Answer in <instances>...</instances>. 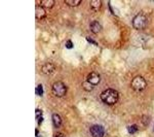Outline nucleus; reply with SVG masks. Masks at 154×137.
Segmentation results:
<instances>
[{
	"label": "nucleus",
	"instance_id": "nucleus-14",
	"mask_svg": "<svg viewBox=\"0 0 154 137\" xmlns=\"http://www.w3.org/2000/svg\"><path fill=\"white\" fill-rule=\"evenodd\" d=\"M82 87H83V89L85 90V91H88V92H91V90H93L94 88V86L91 84H89L88 81H84V83L82 84Z\"/></svg>",
	"mask_w": 154,
	"mask_h": 137
},
{
	"label": "nucleus",
	"instance_id": "nucleus-17",
	"mask_svg": "<svg viewBox=\"0 0 154 137\" xmlns=\"http://www.w3.org/2000/svg\"><path fill=\"white\" fill-rule=\"evenodd\" d=\"M142 122H143V125L148 126L149 122H150V118H149L148 116H143V118H142Z\"/></svg>",
	"mask_w": 154,
	"mask_h": 137
},
{
	"label": "nucleus",
	"instance_id": "nucleus-18",
	"mask_svg": "<svg viewBox=\"0 0 154 137\" xmlns=\"http://www.w3.org/2000/svg\"><path fill=\"white\" fill-rule=\"evenodd\" d=\"M66 48L69 49L73 48V42H72V40H67L66 41Z\"/></svg>",
	"mask_w": 154,
	"mask_h": 137
},
{
	"label": "nucleus",
	"instance_id": "nucleus-1",
	"mask_svg": "<svg viewBox=\"0 0 154 137\" xmlns=\"http://www.w3.org/2000/svg\"><path fill=\"white\" fill-rule=\"evenodd\" d=\"M101 100L106 103L107 105H113L118 101L119 95L118 92L114 89H106L105 91H103L100 95Z\"/></svg>",
	"mask_w": 154,
	"mask_h": 137
},
{
	"label": "nucleus",
	"instance_id": "nucleus-15",
	"mask_svg": "<svg viewBox=\"0 0 154 137\" xmlns=\"http://www.w3.org/2000/svg\"><path fill=\"white\" fill-rule=\"evenodd\" d=\"M138 131V126L137 125H130L128 127V132L130 134H135Z\"/></svg>",
	"mask_w": 154,
	"mask_h": 137
},
{
	"label": "nucleus",
	"instance_id": "nucleus-11",
	"mask_svg": "<svg viewBox=\"0 0 154 137\" xmlns=\"http://www.w3.org/2000/svg\"><path fill=\"white\" fill-rule=\"evenodd\" d=\"M51 119H53V124L56 128H60L62 126V119L58 113H53Z\"/></svg>",
	"mask_w": 154,
	"mask_h": 137
},
{
	"label": "nucleus",
	"instance_id": "nucleus-10",
	"mask_svg": "<svg viewBox=\"0 0 154 137\" xmlns=\"http://www.w3.org/2000/svg\"><path fill=\"white\" fill-rule=\"evenodd\" d=\"M37 5L43 7V8H51L54 5V0H41V1H38Z\"/></svg>",
	"mask_w": 154,
	"mask_h": 137
},
{
	"label": "nucleus",
	"instance_id": "nucleus-23",
	"mask_svg": "<svg viewBox=\"0 0 154 137\" xmlns=\"http://www.w3.org/2000/svg\"><path fill=\"white\" fill-rule=\"evenodd\" d=\"M54 137H64V135H63V134H62V133H58V134H57V135L54 136Z\"/></svg>",
	"mask_w": 154,
	"mask_h": 137
},
{
	"label": "nucleus",
	"instance_id": "nucleus-7",
	"mask_svg": "<svg viewBox=\"0 0 154 137\" xmlns=\"http://www.w3.org/2000/svg\"><path fill=\"white\" fill-rule=\"evenodd\" d=\"M54 69H56V66H54L53 63H45L41 67V71L43 72L44 74H48V75L53 73L54 71Z\"/></svg>",
	"mask_w": 154,
	"mask_h": 137
},
{
	"label": "nucleus",
	"instance_id": "nucleus-21",
	"mask_svg": "<svg viewBox=\"0 0 154 137\" xmlns=\"http://www.w3.org/2000/svg\"><path fill=\"white\" fill-rule=\"evenodd\" d=\"M108 5H109V9H110V11L112 12L113 14H115V12H114V11H113V7H112V5H111L110 2H108Z\"/></svg>",
	"mask_w": 154,
	"mask_h": 137
},
{
	"label": "nucleus",
	"instance_id": "nucleus-2",
	"mask_svg": "<svg viewBox=\"0 0 154 137\" xmlns=\"http://www.w3.org/2000/svg\"><path fill=\"white\" fill-rule=\"evenodd\" d=\"M147 25V17L144 12H139L133 19V26L137 30L144 29Z\"/></svg>",
	"mask_w": 154,
	"mask_h": 137
},
{
	"label": "nucleus",
	"instance_id": "nucleus-20",
	"mask_svg": "<svg viewBox=\"0 0 154 137\" xmlns=\"http://www.w3.org/2000/svg\"><path fill=\"white\" fill-rule=\"evenodd\" d=\"M86 40H88V42H89V43H91V44H95V46H98V43H97V42L95 41V40H94V39H91V37H89V36H86Z\"/></svg>",
	"mask_w": 154,
	"mask_h": 137
},
{
	"label": "nucleus",
	"instance_id": "nucleus-6",
	"mask_svg": "<svg viewBox=\"0 0 154 137\" xmlns=\"http://www.w3.org/2000/svg\"><path fill=\"white\" fill-rule=\"evenodd\" d=\"M86 81H88L89 84H93V86H97V84H100L101 78H100V75L97 73V72H91V73H89L88 75V78H86Z\"/></svg>",
	"mask_w": 154,
	"mask_h": 137
},
{
	"label": "nucleus",
	"instance_id": "nucleus-16",
	"mask_svg": "<svg viewBox=\"0 0 154 137\" xmlns=\"http://www.w3.org/2000/svg\"><path fill=\"white\" fill-rule=\"evenodd\" d=\"M36 95L42 96L43 95V88H42V84H38L36 87Z\"/></svg>",
	"mask_w": 154,
	"mask_h": 137
},
{
	"label": "nucleus",
	"instance_id": "nucleus-12",
	"mask_svg": "<svg viewBox=\"0 0 154 137\" xmlns=\"http://www.w3.org/2000/svg\"><path fill=\"white\" fill-rule=\"evenodd\" d=\"M101 5H102L101 0H91V9H94V11H98L99 9L101 8Z\"/></svg>",
	"mask_w": 154,
	"mask_h": 137
},
{
	"label": "nucleus",
	"instance_id": "nucleus-5",
	"mask_svg": "<svg viewBox=\"0 0 154 137\" xmlns=\"http://www.w3.org/2000/svg\"><path fill=\"white\" fill-rule=\"evenodd\" d=\"M89 132L93 137H104L105 135V129L101 125H93L89 129Z\"/></svg>",
	"mask_w": 154,
	"mask_h": 137
},
{
	"label": "nucleus",
	"instance_id": "nucleus-3",
	"mask_svg": "<svg viewBox=\"0 0 154 137\" xmlns=\"http://www.w3.org/2000/svg\"><path fill=\"white\" fill-rule=\"evenodd\" d=\"M131 88H133L135 91H143L144 89L146 88V86H147V83H146V79L143 78V76L141 75H138L136 76V78H133V81H131Z\"/></svg>",
	"mask_w": 154,
	"mask_h": 137
},
{
	"label": "nucleus",
	"instance_id": "nucleus-19",
	"mask_svg": "<svg viewBox=\"0 0 154 137\" xmlns=\"http://www.w3.org/2000/svg\"><path fill=\"white\" fill-rule=\"evenodd\" d=\"M35 114H36V119H38L39 118H41V116H42V111L40 110V109H36Z\"/></svg>",
	"mask_w": 154,
	"mask_h": 137
},
{
	"label": "nucleus",
	"instance_id": "nucleus-8",
	"mask_svg": "<svg viewBox=\"0 0 154 137\" xmlns=\"http://www.w3.org/2000/svg\"><path fill=\"white\" fill-rule=\"evenodd\" d=\"M89 29H91V31L93 32V33H99V32L102 30V26L100 24V22L99 21H91V24H89Z\"/></svg>",
	"mask_w": 154,
	"mask_h": 137
},
{
	"label": "nucleus",
	"instance_id": "nucleus-22",
	"mask_svg": "<svg viewBox=\"0 0 154 137\" xmlns=\"http://www.w3.org/2000/svg\"><path fill=\"white\" fill-rule=\"evenodd\" d=\"M42 121H43V118H42V116H41V118H39V119H38V124H39V125H41Z\"/></svg>",
	"mask_w": 154,
	"mask_h": 137
},
{
	"label": "nucleus",
	"instance_id": "nucleus-13",
	"mask_svg": "<svg viewBox=\"0 0 154 137\" xmlns=\"http://www.w3.org/2000/svg\"><path fill=\"white\" fill-rule=\"evenodd\" d=\"M65 3L71 7H76L81 3V0H65Z\"/></svg>",
	"mask_w": 154,
	"mask_h": 137
},
{
	"label": "nucleus",
	"instance_id": "nucleus-9",
	"mask_svg": "<svg viewBox=\"0 0 154 137\" xmlns=\"http://www.w3.org/2000/svg\"><path fill=\"white\" fill-rule=\"evenodd\" d=\"M35 16H36V19L38 20H41V19H44L46 17V11L43 7L37 5L36 6V9H35Z\"/></svg>",
	"mask_w": 154,
	"mask_h": 137
},
{
	"label": "nucleus",
	"instance_id": "nucleus-4",
	"mask_svg": "<svg viewBox=\"0 0 154 137\" xmlns=\"http://www.w3.org/2000/svg\"><path fill=\"white\" fill-rule=\"evenodd\" d=\"M51 91H53L54 95H56L57 97H63L67 93V87L63 81H57L54 84Z\"/></svg>",
	"mask_w": 154,
	"mask_h": 137
}]
</instances>
